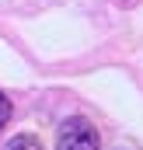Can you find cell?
Listing matches in <instances>:
<instances>
[{
  "label": "cell",
  "instance_id": "1",
  "mask_svg": "<svg viewBox=\"0 0 143 150\" xmlns=\"http://www.w3.org/2000/svg\"><path fill=\"white\" fill-rule=\"evenodd\" d=\"M56 147L59 150H98V133L87 119L70 115L56 133Z\"/></svg>",
  "mask_w": 143,
  "mask_h": 150
},
{
  "label": "cell",
  "instance_id": "2",
  "mask_svg": "<svg viewBox=\"0 0 143 150\" xmlns=\"http://www.w3.org/2000/svg\"><path fill=\"white\" fill-rule=\"evenodd\" d=\"M4 150H45L42 143H38L32 133H21V136H14V140H7V147Z\"/></svg>",
  "mask_w": 143,
  "mask_h": 150
},
{
  "label": "cell",
  "instance_id": "3",
  "mask_svg": "<svg viewBox=\"0 0 143 150\" xmlns=\"http://www.w3.org/2000/svg\"><path fill=\"white\" fill-rule=\"evenodd\" d=\"M7 119H11V101H7V98L0 94V129L7 126Z\"/></svg>",
  "mask_w": 143,
  "mask_h": 150
}]
</instances>
